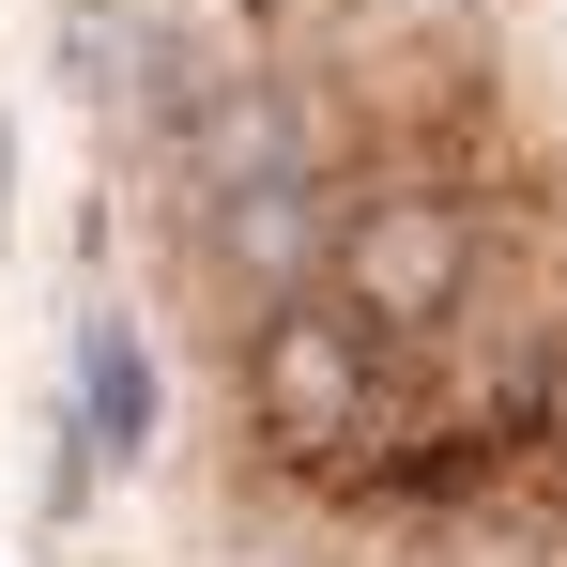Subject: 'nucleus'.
<instances>
[{
  "mask_svg": "<svg viewBox=\"0 0 567 567\" xmlns=\"http://www.w3.org/2000/svg\"><path fill=\"white\" fill-rule=\"evenodd\" d=\"M138 277L230 567L553 553L537 0H185L138 107Z\"/></svg>",
  "mask_w": 567,
  "mask_h": 567,
  "instance_id": "f257e3e1",
  "label": "nucleus"
}]
</instances>
